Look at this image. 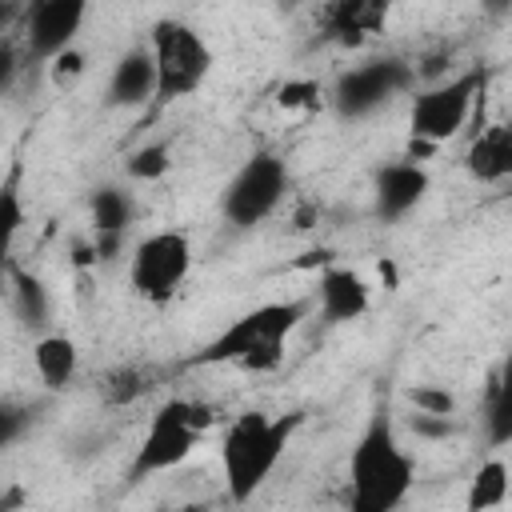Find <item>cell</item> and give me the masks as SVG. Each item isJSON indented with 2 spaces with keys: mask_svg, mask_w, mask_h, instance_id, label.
Segmentation results:
<instances>
[{
  "mask_svg": "<svg viewBox=\"0 0 512 512\" xmlns=\"http://www.w3.org/2000/svg\"><path fill=\"white\" fill-rule=\"evenodd\" d=\"M412 480H416V464L396 436L392 412L380 404L368 416V424L348 456L352 508L356 512H392L412 492Z\"/></svg>",
  "mask_w": 512,
  "mask_h": 512,
  "instance_id": "obj_1",
  "label": "cell"
},
{
  "mask_svg": "<svg viewBox=\"0 0 512 512\" xmlns=\"http://www.w3.org/2000/svg\"><path fill=\"white\" fill-rule=\"evenodd\" d=\"M308 316V300H272L240 320H232L220 336H212L200 352L188 356V368H208V364H240L248 372H272L284 360V340L300 328Z\"/></svg>",
  "mask_w": 512,
  "mask_h": 512,
  "instance_id": "obj_2",
  "label": "cell"
},
{
  "mask_svg": "<svg viewBox=\"0 0 512 512\" xmlns=\"http://www.w3.org/2000/svg\"><path fill=\"white\" fill-rule=\"evenodd\" d=\"M304 424V412H240L224 440H220V468H224V488L232 504H248L256 496V488L272 476V468L280 464L292 432Z\"/></svg>",
  "mask_w": 512,
  "mask_h": 512,
  "instance_id": "obj_3",
  "label": "cell"
},
{
  "mask_svg": "<svg viewBox=\"0 0 512 512\" xmlns=\"http://www.w3.org/2000/svg\"><path fill=\"white\" fill-rule=\"evenodd\" d=\"M212 420H216V408L204 400H188V396L164 400L140 436V448L128 464V480L140 484L148 476L180 468L192 456V448L200 444V436L212 428Z\"/></svg>",
  "mask_w": 512,
  "mask_h": 512,
  "instance_id": "obj_4",
  "label": "cell"
},
{
  "mask_svg": "<svg viewBox=\"0 0 512 512\" xmlns=\"http://www.w3.org/2000/svg\"><path fill=\"white\" fill-rule=\"evenodd\" d=\"M148 52H152L160 100L192 96L212 72V48L204 44V36L192 24L172 20V16H164L148 28Z\"/></svg>",
  "mask_w": 512,
  "mask_h": 512,
  "instance_id": "obj_5",
  "label": "cell"
},
{
  "mask_svg": "<svg viewBox=\"0 0 512 512\" xmlns=\"http://www.w3.org/2000/svg\"><path fill=\"white\" fill-rule=\"evenodd\" d=\"M484 84H488V68H468V72L440 80V84L424 88L420 96H412V112H408L412 144L432 152L436 144L452 140L468 124L476 96H484Z\"/></svg>",
  "mask_w": 512,
  "mask_h": 512,
  "instance_id": "obj_6",
  "label": "cell"
},
{
  "mask_svg": "<svg viewBox=\"0 0 512 512\" xmlns=\"http://www.w3.org/2000/svg\"><path fill=\"white\" fill-rule=\"evenodd\" d=\"M284 192H288V168H284V160L276 152L260 148L228 180V188L220 196V212L236 228H256V224H264L280 208Z\"/></svg>",
  "mask_w": 512,
  "mask_h": 512,
  "instance_id": "obj_7",
  "label": "cell"
},
{
  "mask_svg": "<svg viewBox=\"0 0 512 512\" xmlns=\"http://www.w3.org/2000/svg\"><path fill=\"white\" fill-rule=\"evenodd\" d=\"M188 268H192V240L184 232L164 228V232L144 236L132 248V256H128V284H132V292L140 300L164 304V300L176 296V288L184 284Z\"/></svg>",
  "mask_w": 512,
  "mask_h": 512,
  "instance_id": "obj_8",
  "label": "cell"
},
{
  "mask_svg": "<svg viewBox=\"0 0 512 512\" xmlns=\"http://www.w3.org/2000/svg\"><path fill=\"white\" fill-rule=\"evenodd\" d=\"M412 84H416V68L408 60L380 56V60H368V64L340 72V80L332 88V104L344 120H364V116L380 112L384 104H392Z\"/></svg>",
  "mask_w": 512,
  "mask_h": 512,
  "instance_id": "obj_9",
  "label": "cell"
},
{
  "mask_svg": "<svg viewBox=\"0 0 512 512\" xmlns=\"http://www.w3.org/2000/svg\"><path fill=\"white\" fill-rule=\"evenodd\" d=\"M88 16V0H32L24 12V56L48 64L76 44Z\"/></svg>",
  "mask_w": 512,
  "mask_h": 512,
  "instance_id": "obj_10",
  "label": "cell"
},
{
  "mask_svg": "<svg viewBox=\"0 0 512 512\" xmlns=\"http://www.w3.org/2000/svg\"><path fill=\"white\" fill-rule=\"evenodd\" d=\"M392 0H328L320 12V36L340 48L368 44L388 24Z\"/></svg>",
  "mask_w": 512,
  "mask_h": 512,
  "instance_id": "obj_11",
  "label": "cell"
},
{
  "mask_svg": "<svg viewBox=\"0 0 512 512\" xmlns=\"http://www.w3.org/2000/svg\"><path fill=\"white\" fill-rule=\"evenodd\" d=\"M372 192H376V216H380L384 224H396V220H404V216L424 200V192H428V172H424V164H416V160H392V164H384V168L376 172Z\"/></svg>",
  "mask_w": 512,
  "mask_h": 512,
  "instance_id": "obj_12",
  "label": "cell"
},
{
  "mask_svg": "<svg viewBox=\"0 0 512 512\" xmlns=\"http://www.w3.org/2000/svg\"><path fill=\"white\" fill-rule=\"evenodd\" d=\"M368 280L352 268H340V264H328L316 280V304H320V316L328 324H348V320H360L368 312Z\"/></svg>",
  "mask_w": 512,
  "mask_h": 512,
  "instance_id": "obj_13",
  "label": "cell"
},
{
  "mask_svg": "<svg viewBox=\"0 0 512 512\" xmlns=\"http://www.w3.org/2000/svg\"><path fill=\"white\" fill-rule=\"evenodd\" d=\"M464 172L476 184H500L512 176V128L508 124H488L476 128L464 152Z\"/></svg>",
  "mask_w": 512,
  "mask_h": 512,
  "instance_id": "obj_14",
  "label": "cell"
},
{
  "mask_svg": "<svg viewBox=\"0 0 512 512\" xmlns=\"http://www.w3.org/2000/svg\"><path fill=\"white\" fill-rule=\"evenodd\" d=\"M156 96V68L148 48H132L112 64L108 76V104L112 108H136Z\"/></svg>",
  "mask_w": 512,
  "mask_h": 512,
  "instance_id": "obj_15",
  "label": "cell"
},
{
  "mask_svg": "<svg viewBox=\"0 0 512 512\" xmlns=\"http://www.w3.org/2000/svg\"><path fill=\"white\" fill-rule=\"evenodd\" d=\"M8 300H12V312H16V320L28 328V332H44L48 324H52V296H48V284L36 276V272H28V268H20L16 260H12V268H8Z\"/></svg>",
  "mask_w": 512,
  "mask_h": 512,
  "instance_id": "obj_16",
  "label": "cell"
},
{
  "mask_svg": "<svg viewBox=\"0 0 512 512\" xmlns=\"http://www.w3.org/2000/svg\"><path fill=\"white\" fill-rule=\"evenodd\" d=\"M32 368L40 376V384L48 392H64L72 380H76V368H80V352L68 336L60 332H48L32 344Z\"/></svg>",
  "mask_w": 512,
  "mask_h": 512,
  "instance_id": "obj_17",
  "label": "cell"
},
{
  "mask_svg": "<svg viewBox=\"0 0 512 512\" xmlns=\"http://www.w3.org/2000/svg\"><path fill=\"white\" fill-rule=\"evenodd\" d=\"M484 428H488V444L504 448L512 440V384L504 364L488 376V396H484Z\"/></svg>",
  "mask_w": 512,
  "mask_h": 512,
  "instance_id": "obj_18",
  "label": "cell"
},
{
  "mask_svg": "<svg viewBox=\"0 0 512 512\" xmlns=\"http://www.w3.org/2000/svg\"><path fill=\"white\" fill-rule=\"evenodd\" d=\"M20 228H24V200H20L16 180H8L0 188V296L8 288V268H12V248H16Z\"/></svg>",
  "mask_w": 512,
  "mask_h": 512,
  "instance_id": "obj_19",
  "label": "cell"
},
{
  "mask_svg": "<svg viewBox=\"0 0 512 512\" xmlns=\"http://www.w3.org/2000/svg\"><path fill=\"white\" fill-rule=\"evenodd\" d=\"M136 208H132V196L116 184H104L92 192V232H128Z\"/></svg>",
  "mask_w": 512,
  "mask_h": 512,
  "instance_id": "obj_20",
  "label": "cell"
},
{
  "mask_svg": "<svg viewBox=\"0 0 512 512\" xmlns=\"http://www.w3.org/2000/svg\"><path fill=\"white\" fill-rule=\"evenodd\" d=\"M504 500H508V464H504V456H492L472 476L468 508L472 512H488V508H500Z\"/></svg>",
  "mask_w": 512,
  "mask_h": 512,
  "instance_id": "obj_21",
  "label": "cell"
},
{
  "mask_svg": "<svg viewBox=\"0 0 512 512\" xmlns=\"http://www.w3.org/2000/svg\"><path fill=\"white\" fill-rule=\"evenodd\" d=\"M168 164H172V156H168V144H144V148H136L132 156H128V176L132 180H160L164 172H168Z\"/></svg>",
  "mask_w": 512,
  "mask_h": 512,
  "instance_id": "obj_22",
  "label": "cell"
},
{
  "mask_svg": "<svg viewBox=\"0 0 512 512\" xmlns=\"http://www.w3.org/2000/svg\"><path fill=\"white\" fill-rule=\"evenodd\" d=\"M36 420V408L32 404H20V400H0V452L12 448Z\"/></svg>",
  "mask_w": 512,
  "mask_h": 512,
  "instance_id": "obj_23",
  "label": "cell"
},
{
  "mask_svg": "<svg viewBox=\"0 0 512 512\" xmlns=\"http://www.w3.org/2000/svg\"><path fill=\"white\" fill-rule=\"evenodd\" d=\"M152 384H148V372H140V368H120V372H112L108 380H104V396H108V404H132L140 392H148Z\"/></svg>",
  "mask_w": 512,
  "mask_h": 512,
  "instance_id": "obj_24",
  "label": "cell"
},
{
  "mask_svg": "<svg viewBox=\"0 0 512 512\" xmlns=\"http://www.w3.org/2000/svg\"><path fill=\"white\" fill-rule=\"evenodd\" d=\"M408 400L416 404V412H436V416H452V412H456V400H452V392H444V388H432V384H420V388H412V392H408Z\"/></svg>",
  "mask_w": 512,
  "mask_h": 512,
  "instance_id": "obj_25",
  "label": "cell"
},
{
  "mask_svg": "<svg viewBox=\"0 0 512 512\" xmlns=\"http://www.w3.org/2000/svg\"><path fill=\"white\" fill-rule=\"evenodd\" d=\"M48 68H52V80H56L60 88H68V84H76V80L84 76V56H80L76 48H64L60 56L48 60Z\"/></svg>",
  "mask_w": 512,
  "mask_h": 512,
  "instance_id": "obj_26",
  "label": "cell"
},
{
  "mask_svg": "<svg viewBox=\"0 0 512 512\" xmlns=\"http://www.w3.org/2000/svg\"><path fill=\"white\" fill-rule=\"evenodd\" d=\"M412 432L424 436V440H448L456 432V420L452 416H436V412H416L412 416Z\"/></svg>",
  "mask_w": 512,
  "mask_h": 512,
  "instance_id": "obj_27",
  "label": "cell"
},
{
  "mask_svg": "<svg viewBox=\"0 0 512 512\" xmlns=\"http://www.w3.org/2000/svg\"><path fill=\"white\" fill-rule=\"evenodd\" d=\"M16 76H20V52L8 36H0V92H8L16 84Z\"/></svg>",
  "mask_w": 512,
  "mask_h": 512,
  "instance_id": "obj_28",
  "label": "cell"
},
{
  "mask_svg": "<svg viewBox=\"0 0 512 512\" xmlns=\"http://www.w3.org/2000/svg\"><path fill=\"white\" fill-rule=\"evenodd\" d=\"M316 96H320V88H316V84H308V80H296V84H284V88H280V104H284V108L316 104Z\"/></svg>",
  "mask_w": 512,
  "mask_h": 512,
  "instance_id": "obj_29",
  "label": "cell"
},
{
  "mask_svg": "<svg viewBox=\"0 0 512 512\" xmlns=\"http://www.w3.org/2000/svg\"><path fill=\"white\" fill-rule=\"evenodd\" d=\"M16 16H20V0H0V36L12 28Z\"/></svg>",
  "mask_w": 512,
  "mask_h": 512,
  "instance_id": "obj_30",
  "label": "cell"
},
{
  "mask_svg": "<svg viewBox=\"0 0 512 512\" xmlns=\"http://www.w3.org/2000/svg\"><path fill=\"white\" fill-rule=\"evenodd\" d=\"M480 4H484V8H488V12H492V16H504V12H508V4H512V0H480Z\"/></svg>",
  "mask_w": 512,
  "mask_h": 512,
  "instance_id": "obj_31",
  "label": "cell"
}]
</instances>
